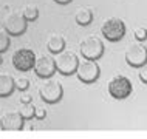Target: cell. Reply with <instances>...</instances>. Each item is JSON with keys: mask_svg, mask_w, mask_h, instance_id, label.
Here are the masks:
<instances>
[{"mask_svg": "<svg viewBox=\"0 0 147 139\" xmlns=\"http://www.w3.org/2000/svg\"><path fill=\"white\" fill-rule=\"evenodd\" d=\"M34 71L39 77L47 79L51 77L54 73H56V60L54 57H51L48 54H40L36 57V63H34Z\"/></svg>", "mask_w": 147, "mask_h": 139, "instance_id": "cell-10", "label": "cell"}, {"mask_svg": "<svg viewBox=\"0 0 147 139\" xmlns=\"http://www.w3.org/2000/svg\"><path fill=\"white\" fill-rule=\"evenodd\" d=\"M54 60H56V70L63 76H70V74L76 73L79 65L78 56L68 50H62L61 53H57Z\"/></svg>", "mask_w": 147, "mask_h": 139, "instance_id": "cell-3", "label": "cell"}, {"mask_svg": "<svg viewBox=\"0 0 147 139\" xmlns=\"http://www.w3.org/2000/svg\"><path fill=\"white\" fill-rule=\"evenodd\" d=\"M125 62L133 68H141L147 63V48L140 42H132L125 48L124 53Z\"/></svg>", "mask_w": 147, "mask_h": 139, "instance_id": "cell-5", "label": "cell"}, {"mask_svg": "<svg viewBox=\"0 0 147 139\" xmlns=\"http://www.w3.org/2000/svg\"><path fill=\"white\" fill-rule=\"evenodd\" d=\"M140 79H141V82L147 83V63L141 66V70H140Z\"/></svg>", "mask_w": 147, "mask_h": 139, "instance_id": "cell-20", "label": "cell"}, {"mask_svg": "<svg viewBox=\"0 0 147 139\" xmlns=\"http://www.w3.org/2000/svg\"><path fill=\"white\" fill-rule=\"evenodd\" d=\"M14 82H16V88H19L20 91H25L30 87V81L26 76H17L14 79Z\"/></svg>", "mask_w": 147, "mask_h": 139, "instance_id": "cell-18", "label": "cell"}, {"mask_svg": "<svg viewBox=\"0 0 147 139\" xmlns=\"http://www.w3.org/2000/svg\"><path fill=\"white\" fill-rule=\"evenodd\" d=\"M39 94H40L42 101L47 104H56L62 99L63 90L62 85L54 79H48L47 77L43 82L39 83Z\"/></svg>", "mask_w": 147, "mask_h": 139, "instance_id": "cell-2", "label": "cell"}, {"mask_svg": "<svg viewBox=\"0 0 147 139\" xmlns=\"http://www.w3.org/2000/svg\"><path fill=\"white\" fill-rule=\"evenodd\" d=\"M74 19H76V22L81 26H87V25L91 23V20H93V11H91L90 8H87V6L78 8L76 14H74Z\"/></svg>", "mask_w": 147, "mask_h": 139, "instance_id": "cell-14", "label": "cell"}, {"mask_svg": "<svg viewBox=\"0 0 147 139\" xmlns=\"http://www.w3.org/2000/svg\"><path fill=\"white\" fill-rule=\"evenodd\" d=\"M45 110L43 108H40V107H37V108H36V113H34V118H37V119H43L45 118Z\"/></svg>", "mask_w": 147, "mask_h": 139, "instance_id": "cell-21", "label": "cell"}, {"mask_svg": "<svg viewBox=\"0 0 147 139\" xmlns=\"http://www.w3.org/2000/svg\"><path fill=\"white\" fill-rule=\"evenodd\" d=\"M133 85L130 79H127L122 74H116L109 81V93L115 99H125L132 94Z\"/></svg>", "mask_w": 147, "mask_h": 139, "instance_id": "cell-4", "label": "cell"}, {"mask_svg": "<svg viewBox=\"0 0 147 139\" xmlns=\"http://www.w3.org/2000/svg\"><path fill=\"white\" fill-rule=\"evenodd\" d=\"M0 128L5 132H19L23 128V116L20 111H5L0 116Z\"/></svg>", "mask_w": 147, "mask_h": 139, "instance_id": "cell-11", "label": "cell"}, {"mask_svg": "<svg viewBox=\"0 0 147 139\" xmlns=\"http://www.w3.org/2000/svg\"><path fill=\"white\" fill-rule=\"evenodd\" d=\"M56 3H59V5H68V3H71L73 0H54Z\"/></svg>", "mask_w": 147, "mask_h": 139, "instance_id": "cell-23", "label": "cell"}, {"mask_svg": "<svg viewBox=\"0 0 147 139\" xmlns=\"http://www.w3.org/2000/svg\"><path fill=\"white\" fill-rule=\"evenodd\" d=\"M2 60H3V59H2V53H0V63H2Z\"/></svg>", "mask_w": 147, "mask_h": 139, "instance_id": "cell-24", "label": "cell"}, {"mask_svg": "<svg viewBox=\"0 0 147 139\" xmlns=\"http://www.w3.org/2000/svg\"><path fill=\"white\" fill-rule=\"evenodd\" d=\"M133 36L136 37V40H140V42L147 40V30L144 26H136L133 30Z\"/></svg>", "mask_w": 147, "mask_h": 139, "instance_id": "cell-19", "label": "cell"}, {"mask_svg": "<svg viewBox=\"0 0 147 139\" xmlns=\"http://www.w3.org/2000/svg\"><path fill=\"white\" fill-rule=\"evenodd\" d=\"M99 74H101V70H99V65L96 63V60L85 59V57H84V60H79L76 76L81 82L91 83L99 77Z\"/></svg>", "mask_w": 147, "mask_h": 139, "instance_id": "cell-8", "label": "cell"}, {"mask_svg": "<svg viewBox=\"0 0 147 139\" xmlns=\"http://www.w3.org/2000/svg\"><path fill=\"white\" fill-rule=\"evenodd\" d=\"M47 48H48L50 53L57 54L65 48V40H63V37L59 34H51L48 37V40H47Z\"/></svg>", "mask_w": 147, "mask_h": 139, "instance_id": "cell-13", "label": "cell"}, {"mask_svg": "<svg viewBox=\"0 0 147 139\" xmlns=\"http://www.w3.org/2000/svg\"><path fill=\"white\" fill-rule=\"evenodd\" d=\"M36 54L30 48H19L13 54V65L17 71H28L34 68Z\"/></svg>", "mask_w": 147, "mask_h": 139, "instance_id": "cell-9", "label": "cell"}, {"mask_svg": "<svg viewBox=\"0 0 147 139\" xmlns=\"http://www.w3.org/2000/svg\"><path fill=\"white\" fill-rule=\"evenodd\" d=\"M101 33L109 42H119L125 36V23L118 17H109L102 23Z\"/></svg>", "mask_w": 147, "mask_h": 139, "instance_id": "cell-1", "label": "cell"}, {"mask_svg": "<svg viewBox=\"0 0 147 139\" xmlns=\"http://www.w3.org/2000/svg\"><path fill=\"white\" fill-rule=\"evenodd\" d=\"M26 26H28V20L19 11H9L3 17V28L11 36H20L22 33H25Z\"/></svg>", "mask_w": 147, "mask_h": 139, "instance_id": "cell-7", "label": "cell"}, {"mask_svg": "<svg viewBox=\"0 0 147 139\" xmlns=\"http://www.w3.org/2000/svg\"><path fill=\"white\" fill-rule=\"evenodd\" d=\"M20 114L23 116V119H31L34 118V113H36V107L31 104V102H20Z\"/></svg>", "mask_w": 147, "mask_h": 139, "instance_id": "cell-16", "label": "cell"}, {"mask_svg": "<svg viewBox=\"0 0 147 139\" xmlns=\"http://www.w3.org/2000/svg\"><path fill=\"white\" fill-rule=\"evenodd\" d=\"M79 51L85 59L91 60H98L102 54H104V43L96 36H87L79 45Z\"/></svg>", "mask_w": 147, "mask_h": 139, "instance_id": "cell-6", "label": "cell"}, {"mask_svg": "<svg viewBox=\"0 0 147 139\" xmlns=\"http://www.w3.org/2000/svg\"><path fill=\"white\" fill-rule=\"evenodd\" d=\"M22 14L25 15V19L28 22L36 20V19H37V15H39V8L36 6L34 3H26V5L22 8Z\"/></svg>", "mask_w": 147, "mask_h": 139, "instance_id": "cell-15", "label": "cell"}, {"mask_svg": "<svg viewBox=\"0 0 147 139\" xmlns=\"http://www.w3.org/2000/svg\"><path fill=\"white\" fill-rule=\"evenodd\" d=\"M9 37H11V34L8 33L5 28H0V53H5L9 48V43H11Z\"/></svg>", "mask_w": 147, "mask_h": 139, "instance_id": "cell-17", "label": "cell"}, {"mask_svg": "<svg viewBox=\"0 0 147 139\" xmlns=\"http://www.w3.org/2000/svg\"><path fill=\"white\" fill-rule=\"evenodd\" d=\"M16 88L14 77H11L9 74H0V97L9 96Z\"/></svg>", "mask_w": 147, "mask_h": 139, "instance_id": "cell-12", "label": "cell"}, {"mask_svg": "<svg viewBox=\"0 0 147 139\" xmlns=\"http://www.w3.org/2000/svg\"><path fill=\"white\" fill-rule=\"evenodd\" d=\"M20 102H31V96H30V94H22Z\"/></svg>", "mask_w": 147, "mask_h": 139, "instance_id": "cell-22", "label": "cell"}]
</instances>
